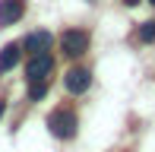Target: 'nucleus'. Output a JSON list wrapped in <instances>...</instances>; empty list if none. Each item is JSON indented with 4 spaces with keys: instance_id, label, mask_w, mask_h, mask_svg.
Masks as SVG:
<instances>
[{
    "instance_id": "nucleus-8",
    "label": "nucleus",
    "mask_w": 155,
    "mask_h": 152,
    "mask_svg": "<svg viewBox=\"0 0 155 152\" xmlns=\"http://www.w3.org/2000/svg\"><path fill=\"white\" fill-rule=\"evenodd\" d=\"M139 41H146V45H152L155 41V19H149V22H139Z\"/></svg>"
},
{
    "instance_id": "nucleus-5",
    "label": "nucleus",
    "mask_w": 155,
    "mask_h": 152,
    "mask_svg": "<svg viewBox=\"0 0 155 152\" xmlns=\"http://www.w3.org/2000/svg\"><path fill=\"white\" fill-rule=\"evenodd\" d=\"M25 13V0H0V29L19 22Z\"/></svg>"
},
{
    "instance_id": "nucleus-3",
    "label": "nucleus",
    "mask_w": 155,
    "mask_h": 152,
    "mask_svg": "<svg viewBox=\"0 0 155 152\" xmlns=\"http://www.w3.org/2000/svg\"><path fill=\"white\" fill-rule=\"evenodd\" d=\"M51 70H54V57H51L48 51H45V54H32V60L25 64V79H29V82L48 79Z\"/></svg>"
},
{
    "instance_id": "nucleus-2",
    "label": "nucleus",
    "mask_w": 155,
    "mask_h": 152,
    "mask_svg": "<svg viewBox=\"0 0 155 152\" xmlns=\"http://www.w3.org/2000/svg\"><path fill=\"white\" fill-rule=\"evenodd\" d=\"M60 48H63L67 57H79V54H86V51H89V32H82V29H67V32L60 35Z\"/></svg>"
},
{
    "instance_id": "nucleus-6",
    "label": "nucleus",
    "mask_w": 155,
    "mask_h": 152,
    "mask_svg": "<svg viewBox=\"0 0 155 152\" xmlns=\"http://www.w3.org/2000/svg\"><path fill=\"white\" fill-rule=\"evenodd\" d=\"M19 45L29 54H45V51H51L54 38H51V32H32V35H25V41H19Z\"/></svg>"
},
{
    "instance_id": "nucleus-7",
    "label": "nucleus",
    "mask_w": 155,
    "mask_h": 152,
    "mask_svg": "<svg viewBox=\"0 0 155 152\" xmlns=\"http://www.w3.org/2000/svg\"><path fill=\"white\" fill-rule=\"evenodd\" d=\"M19 57H22V45H19V41L6 45L3 51H0V73H10L13 67L19 64Z\"/></svg>"
},
{
    "instance_id": "nucleus-12",
    "label": "nucleus",
    "mask_w": 155,
    "mask_h": 152,
    "mask_svg": "<svg viewBox=\"0 0 155 152\" xmlns=\"http://www.w3.org/2000/svg\"><path fill=\"white\" fill-rule=\"evenodd\" d=\"M149 3H152V6H155V0H149Z\"/></svg>"
},
{
    "instance_id": "nucleus-11",
    "label": "nucleus",
    "mask_w": 155,
    "mask_h": 152,
    "mask_svg": "<svg viewBox=\"0 0 155 152\" xmlns=\"http://www.w3.org/2000/svg\"><path fill=\"white\" fill-rule=\"evenodd\" d=\"M124 3H127V6H136V3H139V0H124Z\"/></svg>"
},
{
    "instance_id": "nucleus-9",
    "label": "nucleus",
    "mask_w": 155,
    "mask_h": 152,
    "mask_svg": "<svg viewBox=\"0 0 155 152\" xmlns=\"http://www.w3.org/2000/svg\"><path fill=\"white\" fill-rule=\"evenodd\" d=\"M45 95H48V79L32 82V89H29V98H32V101H38V98H45Z\"/></svg>"
},
{
    "instance_id": "nucleus-4",
    "label": "nucleus",
    "mask_w": 155,
    "mask_h": 152,
    "mask_svg": "<svg viewBox=\"0 0 155 152\" xmlns=\"http://www.w3.org/2000/svg\"><path fill=\"white\" fill-rule=\"evenodd\" d=\"M89 82H92V73L82 70V67H73V70H67V76H63V86H67V92H73V95H82L89 89Z\"/></svg>"
},
{
    "instance_id": "nucleus-10",
    "label": "nucleus",
    "mask_w": 155,
    "mask_h": 152,
    "mask_svg": "<svg viewBox=\"0 0 155 152\" xmlns=\"http://www.w3.org/2000/svg\"><path fill=\"white\" fill-rule=\"evenodd\" d=\"M3 111H6V105H3V98H0V117H3Z\"/></svg>"
},
{
    "instance_id": "nucleus-1",
    "label": "nucleus",
    "mask_w": 155,
    "mask_h": 152,
    "mask_svg": "<svg viewBox=\"0 0 155 152\" xmlns=\"http://www.w3.org/2000/svg\"><path fill=\"white\" fill-rule=\"evenodd\" d=\"M76 127H79V121H76V114L70 111V108H57V111L48 114V130H51L57 140H73Z\"/></svg>"
}]
</instances>
